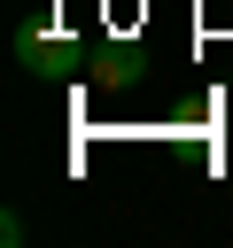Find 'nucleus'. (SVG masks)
Instances as JSON below:
<instances>
[{"mask_svg":"<svg viewBox=\"0 0 233 248\" xmlns=\"http://www.w3.org/2000/svg\"><path fill=\"white\" fill-rule=\"evenodd\" d=\"M85 78H93V85H140V46H124V39H116V46H109V39L85 46Z\"/></svg>","mask_w":233,"mask_h":248,"instance_id":"2","label":"nucleus"},{"mask_svg":"<svg viewBox=\"0 0 233 248\" xmlns=\"http://www.w3.org/2000/svg\"><path fill=\"white\" fill-rule=\"evenodd\" d=\"M16 62H23L31 78H78V70H85V46H78L62 23L31 16V23H16Z\"/></svg>","mask_w":233,"mask_h":248,"instance_id":"1","label":"nucleus"}]
</instances>
